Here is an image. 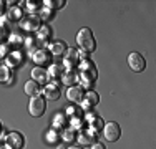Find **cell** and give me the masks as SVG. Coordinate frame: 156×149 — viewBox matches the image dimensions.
<instances>
[{
	"label": "cell",
	"mask_w": 156,
	"mask_h": 149,
	"mask_svg": "<svg viewBox=\"0 0 156 149\" xmlns=\"http://www.w3.org/2000/svg\"><path fill=\"white\" fill-rule=\"evenodd\" d=\"M98 78V71H96L95 63L90 58L80 63V81H81V88H90L91 85L96 81Z\"/></svg>",
	"instance_id": "cell-1"
},
{
	"label": "cell",
	"mask_w": 156,
	"mask_h": 149,
	"mask_svg": "<svg viewBox=\"0 0 156 149\" xmlns=\"http://www.w3.org/2000/svg\"><path fill=\"white\" fill-rule=\"evenodd\" d=\"M76 43H78V47H80V50L81 51H87V53L93 51L95 47H96L95 36H93V33H91L90 28H81L80 32H78Z\"/></svg>",
	"instance_id": "cell-2"
},
{
	"label": "cell",
	"mask_w": 156,
	"mask_h": 149,
	"mask_svg": "<svg viewBox=\"0 0 156 149\" xmlns=\"http://www.w3.org/2000/svg\"><path fill=\"white\" fill-rule=\"evenodd\" d=\"M121 136V128L118 123L115 121H110L106 123V124H103V137H105L106 141H110V143H115V141H118Z\"/></svg>",
	"instance_id": "cell-3"
},
{
	"label": "cell",
	"mask_w": 156,
	"mask_h": 149,
	"mask_svg": "<svg viewBox=\"0 0 156 149\" xmlns=\"http://www.w3.org/2000/svg\"><path fill=\"white\" fill-rule=\"evenodd\" d=\"M63 55H65V57H63V66H65V70L66 71H73L78 66V63H80V60H78V51L75 48H68Z\"/></svg>",
	"instance_id": "cell-4"
},
{
	"label": "cell",
	"mask_w": 156,
	"mask_h": 149,
	"mask_svg": "<svg viewBox=\"0 0 156 149\" xmlns=\"http://www.w3.org/2000/svg\"><path fill=\"white\" fill-rule=\"evenodd\" d=\"M40 22H42V20H40L38 15H35V13L30 15V13H28L27 17H23L20 20V27L23 28L25 32H37V30L42 27V25H40Z\"/></svg>",
	"instance_id": "cell-5"
},
{
	"label": "cell",
	"mask_w": 156,
	"mask_h": 149,
	"mask_svg": "<svg viewBox=\"0 0 156 149\" xmlns=\"http://www.w3.org/2000/svg\"><path fill=\"white\" fill-rule=\"evenodd\" d=\"M128 65H129V68H131L133 71L140 73V71H143V70L146 68V60H144L143 55L133 51V53L128 55Z\"/></svg>",
	"instance_id": "cell-6"
},
{
	"label": "cell",
	"mask_w": 156,
	"mask_h": 149,
	"mask_svg": "<svg viewBox=\"0 0 156 149\" xmlns=\"http://www.w3.org/2000/svg\"><path fill=\"white\" fill-rule=\"evenodd\" d=\"M28 111H30L32 116L38 118L45 113V99L42 96H33L30 99V104H28Z\"/></svg>",
	"instance_id": "cell-7"
},
{
	"label": "cell",
	"mask_w": 156,
	"mask_h": 149,
	"mask_svg": "<svg viewBox=\"0 0 156 149\" xmlns=\"http://www.w3.org/2000/svg\"><path fill=\"white\" fill-rule=\"evenodd\" d=\"M7 149H22L23 147V136L17 131H12L5 136Z\"/></svg>",
	"instance_id": "cell-8"
},
{
	"label": "cell",
	"mask_w": 156,
	"mask_h": 149,
	"mask_svg": "<svg viewBox=\"0 0 156 149\" xmlns=\"http://www.w3.org/2000/svg\"><path fill=\"white\" fill-rule=\"evenodd\" d=\"M95 133L90 131V129H80V133H78V136L75 139L80 143V146H91V144L95 143Z\"/></svg>",
	"instance_id": "cell-9"
},
{
	"label": "cell",
	"mask_w": 156,
	"mask_h": 149,
	"mask_svg": "<svg viewBox=\"0 0 156 149\" xmlns=\"http://www.w3.org/2000/svg\"><path fill=\"white\" fill-rule=\"evenodd\" d=\"M87 123H88V129H90V131H93L95 134H96V131L103 129L101 118L96 116L95 113H91V111H87Z\"/></svg>",
	"instance_id": "cell-10"
},
{
	"label": "cell",
	"mask_w": 156,
	"mask_h": 149,
	"mask_svg": "<svg viewBox=\"0 0 156 149\" xmlns=\"http://www.w3.org/2000/svg\"><path fill=\"white\" fill-rule=\"evenodd\" d=\"M100 101V96L96 95L95 91H87L83 95V101H81V108H83L85 111H90L91 106H95V104H98Z\"/></svg>",
	"instance_id": "cell-11"
},
{
	"label": "cell",
	"mask_w": 156,
	"mask_h": 149,
	"mask_svg": "<svg viewBox=\"0 0 156 149\" xmlns=\"http://www.w3.org/2000/svg\"><path fill=\"white\" fill-rule=\"evenodd\" d=\"M32 78H33V81L35 83H38V85H45L48 83V71L47 70H43L42 66H35V68L32 70Z\"/></svg>",
	"instance_id": "cell-12"
},
{
	"label": "cell",
	"mask_w": 156,
	"mask_h": 149,
	"mask_svg": "<svg viewBox=\"0 0 156 149\" xmlns=\"http://www.w3.org/2000/svg\"><path fill=\"white\" fill-rule=\"evenodd\" d=\"M83 88L81 86H70L68 91H66V98L72 103H81L83 101Z\"/></svg>",
	"instance_id": "cell-13"
},
{
	"label": "cell",
	"mask_w": 156,
	"mask_h": 149,
	"mask_svg": "<svg viewBox=\"0 0 156 149\" xmlns=\"http://www.w3.org/2000/svg\"><path fill=\"white\" fill-rule=\"evenodd\" d=\"M5 60H7V66H9V68H15V66L22 65L23 57H22V51L13 50V51H9V55H7Z\"/></svg>",
	"instance_id": "cell-14"
},
{
	"label": "cell",
	"mask_w": 156,
	"mask_h": 149,
	"mask_svg": "<svg viewBox=\"0 0 156 149\" xmlns=\"http://www.w3.org/2000/svg\"><path fill=\"white\" fill-rule=\"evenodd\" d=\"M32 60L35 61L37 66H43L45 63H48L50 57H48V51H47V50H42V48H38V50H37L35 53L32 55Z\"/></svg>",
	"instance_id": "cell-15"
},
{
	"label": "cell",
	"mask_w": 156,
	"mask_h": 149,
	"mask_svg": "<svg viewBox=\"0 0 156 149\" xmlns=\"http://www.w3.org/2000/svg\"><path fill=\"white\" fill-rule=\"evenodd\" d=\"M48 51H50L51 55H55V57H60V55H63L66 51V47H65V43H63V42L57 40V42L48 43Z\"/></svg>",
	"instance_id": "cell-16"
},
{
	"label": "cell",
	"mask_w": 156,
	"mask_h": 149,
	"mask_svg": "<svg viewBox=\"0 0 156 149\" xmlns=\"http://www.w3.org/2000/svg\"><path fill=\"white\" fill-rule=\"evenodd\" d=\"M12 80H13L12 70H10L7 65H0V83L10 85V83H12Z\"/></svg>",
	"instance_id": "cell-17"
},
{
	"label": "cell",
	"mask_w": 156,
	"mask_h": 149,
	"mask_svg": "<svg viewBox=\"0 0 156 149\" xmlns=\"http://www.w3.org/2000/svg\"><path fill=\"white\" fill-rule=\"evenodd\" d=\"M43 95H45L48 99H53L55 101V99L60 98V88H58L55 83H50V85L45 86V89H43Z\"/></svg>",
	"instance_id": "cell-18"
},
{
	"label": "cell",
	"mask_w": 156,
	"mask_h": 149,
	"mask_svg": "<svg viewBox=\"0 0 156 149\" xmlns=\"http://www.w3.org/2000/svg\"><path fill=\"white\" fill-rule=\"evenodd\" d=\"M25 93H27L28 96H38L40 93H42V86H40L38 83H35L33 80H30V81L25 83Z\"/></svg>",
	"instance_id": "cell-19"
},
{
	"label": "cell",
	"mask_w": 156,
	"mask_h": 149,
	"mask_svg": "<svg viewBox=\"0 0 156 149\" xmlns=\"http://www.w3.org/2000/svg\"><path fill=\"white\" fill-rule=\"evenodd\" d=\"M50 35H51V30L48 28L47 25H42V27L37 30V42H40V43L47 42V40L50 38Z\"/></svg>",
	"instance_id": "cell-20"
},
{
	"label": "cell",
	"mask_w": 156,
	"mask_h": 149,
	"mask_svg": "<svg viewBox=\"0 0 156 149\" xmlns=\"http://www.w3.org/2000/svg\"><path fill=\"white\" fill-rule=\"evenodd\" d=\"M65 126H66V114L57 113L53 116V129H63Z\"/></svg>",
	"instance_id": "cell-21"
},
{
	"label": "cell",
	"mask_w": 156,
	"mask_h": 149,
	"mask_svg": "<svg viewBox=\"0 0 156 149\" xmlns=\"http://www.w3.org/2000/svg\"><path fill=\"white\" fill-rule=\"evenodd\" d=\"M7 18H9V20H20L22 18V9L18 5L10 7L9 12H7Z\"/></svg>",
	"instance_id": "cell-22"
},
{
	"label": "cell",
	"mask_w": 156,
	"mask_h": 149,
	"mask_svg": "<svg viewBox=\"0 0 156 149\" xmlns=\"http://www.w3.org/2000/svg\"><path fill=\"white\" fill-rule=\"evenodd\" d=\"M22 9V7H25V9L30 12V15H33L37 12V10H40V5L37 2H33V0H27V2H20V5H18Z\"/></svg>",
	"instance_id": "cell-23"
},
{
	"label": "cell",
	"mask_w": 156,
	"mask_h": 149,
	"mask_svg": "<svg viewBox=\"0 0 156 149\" xmlns=\"http://www.w3.org/2000/svg\"><path fill=\"white\" fill-rule=\"evenodd\" d=\"M47 71H48V78H62L63 74V70L60 65H50V68Z\"/></svg>",
	"instance_id": "cell-24"
},
{
	"label": "cell",
	"mask_w": 156,
	"mask_h": 149,
	"mask_svg": "<svg viewBox=\"0 0 156 149\" xmlns=\"http://www.w3.org/2000/svg\"><path fill=\"white\" fill-rule=\"evenodd\" d=\"M76 80H78V78L75 76V73H73V71H66V73L62 74V81L65 85H68V86H72L73 83H76Z\"/></svg>",
	"instance_id": "cell-25"
},
{
	"label": "cell",
	"mask_w": 156,
	"mask_h": 149,
	"mask_svg": "<svg viewBox=\"0 0 156 149\" xmlns=\"http://www.w3.org/2000/svg\"><path fill=\"white\" fill-rule=\"evenodd\" d=\"M63 0H45V2H43V7H47V9H50V10H53V9H62L63 7Z\"/></svg>",
	"instance_id": "cell-26"
},
{
	"label": "cell",
	"mask_w": 156,
	"mask_h": 149,
	"mask_svg": "<svg viewBox=\"0 0 156 149\" xmlns=\"http://www.w3.org/2000/svg\"><path fill=\"white\" fill-rule=\"evenodd\" d=\"M45 136H47V143H48V144L57 143V141H58V133H57V129H53V128H51V129H48Z\"/></svg>",
	"instance_id": "cell-27"
},
{
	"label": "cell",
	"mask_w": 156,
	"mask_h": 149,
	"mask_svg": "<svg viewBox=\"0 0 156 149\" xmlns=\"http://www.w3.org/2000/svg\"><path fill=\"white\" fill-rule=\"evenodd\" d=\"M51 15H53V10L47 9V7H42L40 9V20H48V18H51Z\"/></svg>",
	"instance_id": "cell-28"
},
{
	"label": "cell",
	"mask_w": 156,
	"mask_h": 149,
	"mask_svg": "<svg viewBox=\"0 0 156 149\" xmlns=\"http://www.w3.org/2000/svg\"><path fill=\"white\" fill-rule=\"evenodd\" d=\"M75 137H76V136L73 134V129H68V131L65 129V131L62 133V139L65 141V143H72V141L75 139Z\"/></svg>",
	"instance_id": "cell-29"
},
{
	"label": "cell",
	"mask_w": 156,
	"mask_h": 149,
	"mask_svg": "<svg viewBox=\"0 0 156 149\" xmlns=\"http://www.w3.org/2000/svg\"><path fill=\"white\" fill-rule=\"evenodd\" d=\"M83 128V118L73 116L72 118V129H81Z\"/></svg>",
	"instance_id": "cell-30"
},
{
	"label": "cell",
	"mask_w": 156,
	"mask_h": 149,
	"mask_svg": "<svg viewBox=\"0 0 156 149\" xmlns=\"http://www.w3.org/2000/svg\"><path fill=\"white\" fill-rule=\"evenodd\" d=\"M65 114H68V116H80V111L76 109L75 106H66L65 108Z\"/></svg>",
	"instance_id": "cell-31"
},
{
	"label": "cell",
	"mask_w": 156,
	"mask_h": 149,
	"mask_svg": "<svg viewBox=\"0 0 156 149\" xmlns=\"http://www.w3.org/2000/svg\"><path fill=\"white\" fill-rule=\"evenodd\" d=\"M9 42L12 43V45H22V43L25 42V40L22 38L20 35H10V36H9Z\"/></svg>",
	"instance_id": "cell-32"
},
{
	"label": "cell",
	"mask_w": 156,
	"mask_h": 149,
	"mask_svg": "<svg viewBox=\"0 0 156 149\" xmlns=\"http://www.w3.org/2000/svg\"><path fill=\"white\" fill-rule=\"evenodd\" d=\"M9 55V47L5 43H0V58H7Z\"/></svg>",
	"instance_id": "cell-33"
},
{
	"label": "cell",
	"mask_w": 156,
	"mask_h": 149,
	"mask_svg": "<svg viewBox=\"0 0 156 149\" xmlns=\"http://www.w3.org/2000/svg\"><path fill=\"white\" fill-rule=\"evenodd\" d=\"M5 38H7V28H5V25L0 23V43H2Z\"/></svg>",
	"instance_id": "cell-34"
},
{
	"label": "cell",
	"mask_w": 156,
	"mask_h": 149,
	"mask_svg": "<svg viewBox=\"0 0 156 149\" xmlns=\"http://www.w3.org/2000/svg\"><path fill=\"white\" fill-rule=\"evenodd\" d=\"M91 149H105V146L101 143H93L91 144Z\"/></svg>",
	"instance_id": "cell-35"
},
{
	"label": "cell",
	"mask_w": 156,
	"mask_h": 149,
	"mask_svg": "<svg viewBox=\"0 0 156 149\" xmlns=\"http://www.w3.org/2000/svg\"><path fill=\"white\" fill-rule=\"evenodd\" d=\"M3 7H5V2H2V0H0V13H2V10H3Z\"/></svg>",
	"instance_id": "cell-36"
},
{
	"label": "cell",
	"mask_w": 156,
	"mask_h": 149,
	"mask_svg": "<svg viewBox=\"0 0 156 149\" xmlns=\"http://www.w3.org/2000/svg\"><path fill=\"white\" fill-rule=\"evenodd\" d=\"M3 137L5 136H3V129H2V124H0V139H3Z\"/></svg>",
	"instance_id": "cell-37"
},
{
	"label": "cell",
	"mask_w": 156,
	"mask_h": 149,
	"mask_svg": "<svg viewBox=\"0 0 156 149\" xmlns=\"http://www.w3.org/2000/svg\"><path fill=\"white\" fill-rule=\"evenodd\" d=\"M68 149H83V147H81V146H70Z\"/></svg>",
	"instance_id": "cell-38"
},
{
	"label": "cell",
	"mask_w": 156,
	"mask_h": 149,
	"mask_svg": "<svg viewBox=\"0 0 156 149\" xmlns=\"http://www.w3.org/2000/svg\"><path fill=\"white\" fill-rule=\"evenodd\" d=\"M0 149H7V147H2V146H0Z\"/></svg>",
	"instance_id": "cell-39"
}]
</instances>
